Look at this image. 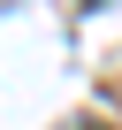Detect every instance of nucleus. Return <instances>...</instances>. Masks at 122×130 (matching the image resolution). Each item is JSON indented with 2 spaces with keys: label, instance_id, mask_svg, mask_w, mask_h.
Instances as JSON below:
<instances>
[{
  "label": "nucleus",
  "instance_id": "obj_1",
  "mask_svg": "<svg viewBox=\"0 0 122 130\" xmlns=\"http://www.w3.org/2000/svg\"><path fill=\"white\" fill-rule=\"evenodd\" d=\"M69 130H107V122H69Z\"/></svg>",
  "mask_w": 122,
  "mask_h": 130
}]
</instances>
